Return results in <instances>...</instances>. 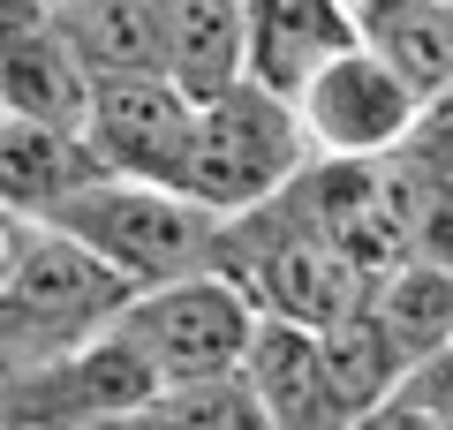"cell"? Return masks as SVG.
I'll list each match as a JSON object with an SVG mask.
<instances>
[{
    "mask_svg": "<svg viewBox=\"0 0 453 430\" xmlns=\"http://www.w3.org/2000/svg\"><path fill=\"white\" fill-rule=\"evenodd\" d=\"M416 151H423V159H438V166H453V113H431V128L416 136Z\"/></svg>",
    "mask_w": 453,
    "mask_h": 430,
    "instance_id": "obj_21",
    "label": "cell"
},
{
    "mask_svg": "<svg viewBox=\"0 0 453 430\" xmlns=\"http://www.w3.org/2000/svg\"><path fill=\"white\" fill-rule=\"evenodd\" d=\"M356 46H363L356 0H250V83H265L288 106Z\"/></svg>",
    "mask_w": 453,
    "mask_h": 430,
    "instance_id": "obj_11",
    "label": "cell"
},
{
    "mask_svg": "<svg viewBox=\"0 0 453 430\" xmlns=\"http://www.w3.org/2000/svg\"><path fill=\"white\" fill-rule=\"evenodd\" d=\"M68 242L113 265L136 295L174 280H204V272H226V227L219 211H204L189 189H151V181H91L76 204H61L53 219Z\"/></svg>",
    "mask_w": 453,
    "mask_h": 430,
    "instance_id": "obj_2",
    "label": "cell"
},
{
    "mask_svg": "<svg viewBox=\"0 0 453 430\" xmlns=\"http://www.w3.org/2000/svg\"><path fill=\"white\" fill-rule=\"evenodd\" d=\"M226 280L257 303L265 325H295V333H333L371 303V280L288 196L226 227Z\"/></svg>",
    "mask_w": 453,
    "mask_h": 430,
    "instance_id": "obj_3",
    "label": "cell"
},
{
    "mask_svg": "<svg viewBox=\"0 0 453 430\" xmlns=\"http://www.w3.org/2000/svg\"><path fill=\"white\" fill-rule=\"evenodd\" d=\"M288 204L333 242L371 287H386L393 272L416 265V219H408V174L401 159L378 166H348V159H318L303 181L288 189Z\"/></svg>",
    "mask_w": 453,
    "mask_h": 430,
    "instance_id": "obj_7",
    "label": "cell"
},
{
    "mask_svg": "<svg viewBox=\"0 0 453 430\" xmlns=\"http://www.w3.org/2000/svg\"><path fill=\"white\" fill-rule=\"evenodd\" d=\"M310 166H318V151L303 136V113L265 83H242V91L196 106V151L181 189L219 219H250V211L280 204Z\"/></svg>",
    "mask_w": 453,
    "mask_h": 430,
    "instance_id": "obj_4",
    "label": "cell"
},
{
    "mask_svg": "<svg viewBox=\"0 0 453 430\" xmlns=\"http://www.w3.org/2000/svg\"><path fill=\"white\" fill-rule=\"evenodd\" d=\"M91 91H98V76L76 61V46L53 31L46 8L38 0H0V113L83 136Z\"/></svg>",
    "mask_w": 453,
    "mask_h": 430,
    "instance_id": "obj_10",
    "label": "cell"
},
{
    "mask_svg": "<svg viewBox=\"0 0 453 430\" xmlns=\"http://www.w3.org/2000/svg\"><path fill=\"white\" fill-rule=\"evenodd\" d=\"M371 310H378V325L393 333V348L408 355V370H423L453 340V272L416 257V265L393 272L386 287H371Z\"/></svg>",
    "mask_w": 453,
    "mask_h": 430,
    "instance_id": "obj_17",
    "label": "cell"
},
{
    "mask_svg": "<svg viewBox=\"0 0 453 430\" xmlns=\"http://www.w3.org/2000/svg\"><path fill=\"white\" fill-rule=\"evenodd\" d=\"M46 16H53V31L76 46V61L91 68V76H136V68H159L144 0H68V8H46Z\"/></svg>",
    "mask_w": 453,
    "mask_h": 430,
    "instance_id": "obj_16",
    "label": "cell"
},
{
    "mask_svg": "<svg viewBox=\"0 0 453 430\" xmlns=\"http://www.w3.org/2000/svg\"><path fill=\"white\" fill-rule=\"evenodd\" d=\"M91 181H106V166L91 159L83 136L0 113V211H8V219H53V211L76 204Z\"/></svg>",
    "mask_w": 453,
    "mask_h": 430,
    "instance_id": "obj_14",
    "label": "cell"
},
{
    "mask_svg": "<svg viewBox=\"0 0 453 430\" xmlns=\"http://www.w3.org/2000/svg\"><path fill=\"white\" fill-rule=\"evenodd\" d=\"M242 378H250V393H257V408H265L273 430H356V408L340 400L318 333L257 325V348H250Z\"/></svg>",
    "mask_w": 453,
    "mask_h": 430,
    "instance_id": "obj_13",
    "label": "cell"
},
{
    "mask_svg": "<svg viewBox=\"0 0 453 430\" xmlns=\"http://www.w3.org/2000/svg\"><path fill=\"white\" fill-rule=\"evenodd\" d=\"M325 340V370H333V385H340V400L356 408V423L363 415H378V408H393V400L408 393V355L393 348V333L378 325V310L363 303L348 325H333V333H318Z\"/></svg>",
    "mask_w": 453,
    "mask_h": 430,
    "instance_id": "obj_15",
    "label": "cell"
},
{
    "mask_svg": "<svg viewBox=\"0 0 453 430\" xmlns=\"http://www.w3.org/2000/svg\"><path fill=\"white\" fill-rule=\"evenodd\" d=\"M38 8H68V0H38Z\"/></svg>",
    "mask_w": 453,
    "mask_h": 430,
    "instance_id": "obj_22",
    "label": "cell"
},
{
    "mask_svg": "<svg viewBox=\"0 0 453 430\" xmlns=\"http://www.w3.org/2000/svg\"><path fill=\"white\" fill-rule=\"evenodd\" d=\"M159 423L166 430H273L250 393V378H211V385H174L159 393Z\"/></svg>",
    "mask_w": 453,
    "mask_h": 430,
    "instance_id": "obj_19",
    "label": "cell"
},
{
    "mask_svg": "<svg viewBox=\"0 0 453 430\" xmlns=\"http://www.w3.org/2000/svg\"><path fill=\"white\" fill-rule=\"evenodd\" d=\"M303 136L318 159H348V166H378V159H401L416 151V136L431 128V106L401 83V68L363 38L356 53H340L303 98Z\"/></svg>",
    "mask_w": 453,
    "mask_h": 430,
    "instance_id": "obj_6",
    "label": "cell"
},
{
    "mask_svg": "<svg viewBox=\"0 0 453 430\" xmlns=\"http://www.w3.org/2000/svg\"><path fill=\"white\" fill-rule=\"evenodd\" d=\"M257 303L226 272H204V280H174L136 295L129 318L113 333L129 340L151 363V378L174 393V385H211V378H242L250 348H257Z\"/></svg>",
    "mask_w": 453,
    "mask_h": 430,
    "instance_id": "obj_5",
    "label": "cell"
},
{
    "mask_svg": "<svg viewBox=\"0 0 453 430\" xmlns=\"http://www.w3.org/2000/svg\"><path fill=\"white\" fill-rule=\"evenodd\" d=\"M438 113H453V98H446V106H438Z\"/></svg>",
    "mask_w": 453,
    "mask_h": 430,
    "instance_id": "obj_23",
    "label": "cell"
},
{
    "mask_svg": "<svg viewBox=\"0 0 453 430\" xmlns=\"http://www.w3.org/2000/svg\"><path fill=\"white\" fill-rule=\"evenodd\" d=\"M144 8L159 76H174L196 106L250 83V0H144Z\"/></svg>",
    "mask_w": 453,
    "mask_h": 430,
    "instance_id": "obj_12",
    "label": "cell"
},
{
    "mask_svg": "<svg viewBox=\"0 0 453 430\" xmlns=\"http://www.w3.org/2000/svg\"><path fill=\"white\" fill-rule=\"evenodd\" d=\"M401 400H408V408H423L438 430H453V340L416 370V378H408V393H401Z\"/></svg>",
    "mask_w": 453,
    "mask_h": 430,
    "instance_id": "obj_20",
    "label": "cell"
},
{
    "mask_svg": "<svg viewBox=\"0 0 453 430\" xmlns=\"http://www.w3.org/2000/svg\"><path fill=\"white\" fill-rule=\"evenodd\" d=\"M159 393L166 385L151 378V363L121 333H106V340H91V348L61 355L46 370L8 378L0 408H8V430H106L121 415H144Z\"/></svg>",
    "mask_w": 453,
    "mask_h": 430,
    "instance_id": "obj_9",
    "label": "cell"
},
{
    "mask_svg": "<svg viewBox=\"0 0 453 430\" xmlns=\"http://www.w3.org/2000/svg\"><path fill=\"white\" fill-rule=\"evenodd\" d=\"M91 159L106 166V181H151V189H181L196 151V98L159 68L136 76H98L91 121H83Z\"/></svg>",
    "mask_w": 453,
    "mask_h": 430,
    "instance_id": "obj_8",
    "label": "cell"
},
{
    "mask_svg": "<svg viewBox=\"0 0 453 430\" xmlns=\"http://www.w3.org/2000/svg\"><path fill=\"white\" fill-rule=\"evenodd\" d=\"M129 303L136 287L113 265H98L83 242H68L61 227L0 219V355H8V378L106 340L129 318Z\"/></svg>",
    "mask_w": 453,
    "mask_h": 430,
    "instance_id": "obj_1",
    "label": "cell"
},
{
    "mask_svg": "<svg viewBox=\"0 0 453 430\" xmlns=\"http://www.w3.org/2000/svg\"><path fill=\"white\" fill-rule=\"evenodd\" d=\"M363 38H371V46L401 68V83H408V91H416L431 113L453 98V0H438V8H401V16H378V23H363Z\"/></svg>",
    "mask_w": 453,
    "mask_h": 430,
    "instance_id": "obj_18",
    "label": "cell"
}]
</instances>
